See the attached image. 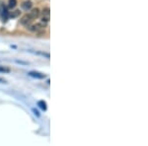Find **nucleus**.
Segmentation results:
<instances>
[{"label":"nucleus","mask_w":148,"mask_h":146,"mask_svg":"<svg viewBox=\"0 0 148 146\" xmlns=\"http://www.w3.org/2000/svg\"><path fill=\"white\" fill-rule=\"evenodd\" d=\"M28 75L31 76V77H33V78H37V79H44V78H46V75H45L44 73L38 72V71H30V72L28 73Z\"/></svg>","instance_id":"obj_4"},{"label":"nucleus","mask_w":148,"mask_h":146,"mask_svg":"<svg viewBox=\"0 0 148 146\" xmlns=\"http://www.w3.org/2000/svg\"><path fill=\"white\" fill-rule=\"evenodd\" d=\"M40 14V11L39 8L32 9V10L30 11V13L24 15L23 17L20 19V23L24 26H29L33 21L36 20V19L39 17Z\"/></svg>","instance_id":"obj_1"},{"label":"nucleus","mask_w":148,"mask_h":146,"mask_svg":"<svg viewBox=\"0 0 148 146\" xmlns=\"http://www.w3.org/2000/svg\"><path fill=\"white\" fill-rule=\"evenodd\" d=\"M42 22L47 24L49 22V15H51V10H49V7H46V8L42 9Z\"/></svg>","instance_id":"obj_3"},{"label":"nucleus","mask_w":148,"mask_h":146,"mask_svg":"<svg viewBox=\"0 0 148 146\" xmlns=\"http://www.w3.org/2000/svg\"><path fill=\"white\" fill-rule=\"evenodd\" d=\"M33 112H34V114H36V116L37 117H40V114H39V112L37 111V110L36 109H33Z\"/></svg>","instance_id":"obj_10"},{"label":"nucleus","mask_w":148,"mask_h":146,"mask_svg":"<svg viewBox=\"0 0 148 146\" xmlns=\"http://www.w3.org/2000/svg\"><path fill=\"white\" fill-rule=\"evenodd\" d=\"M21 11L20 10H15V11H12V13H9V17L10 18H16L18 16H20Z\"/></svg>","instance_id":"obj_8"},{"label":"nucleus","mask_w":148,"mask_h":146,"mask_svg":"<svg viewBox=\"0 0 148 146\" xmlns=\"http://www.w3.org/2000/svg\"><path fill=\"white\" fill-rule=\"evenodd\" d=\"M47 24L42 22L40 21V23H37V24H34V25H29L27 26V29L31 32H34V33H37V34H42L45 33L44 29L46 28Z\"/></svg>","instance_id":"obj_2"},{"label":"nucleus","mask_w":148,"mask_h":146,"mask_svg":"<svg viewBox=\"0 0 148 146\" xmlns=\"http://www.w3.org/2000/svg\"><path fill=\"white\" fill-rule=\"evenodd\" d=\"M17 6V0H9L8 1V7L10 9H14Z\"/></svg>","instance_id":"obj_7"},{"label":"nucleus","mask_w":148,"mask_h":146,"mask_svg":"<svg viewBox=\"0 0 148 146\" xmlns=\"http://www.w3.org/2000/svg\"><path fill=\"white\" fill-rule=\"evenodd\" d=\"M0 72H3V73H9L10 72V69L4 67V66H0Z\"/></svg>","instance_id":"obj_9"},{"label":"nucleus","mask_w":148,"mask_h":146,"mask_svg":"<svg viewBox=\"0 0 148 146\" xmlns=\"http://www.w3.org/2000/svg\"><path fill=\"white\" fill-rule=\"evenodd\" d=\"M0 83H7V82H6V80H5V79H3V78H0Z\"/></svg>","instance_id":"obj_11"},{"label":"nucleus","mask_w":148,"mask_h":146,"mask_svg":"<svg viewBox=\"0 0 148 146\" xmlns=\"http://www.w3.org/2000/svg\"><path fill=\"white\" fill-rule=\"evenodd\" d=\"M33 7V3L31 0H28V1H24L22 3V9L25 11H30Z\"/></svg>","instance_id":"obj_5"},{"label":"nucleus","mask_w":148,"mask_h":146,"mask_svg":"<svg viewBox=\"0 0 148 146\" xmlns=\"http://www.w3.org/2000/svg\"><path fill=\"white\" fill-rule=\"evenodd\" d=\"M38 106L40 110H42V111H47V103L45 101H39L38 102Z\"/></svg>","instance_id":"obj_6"}]
</instances>
